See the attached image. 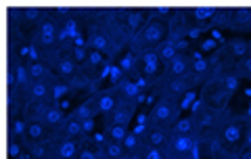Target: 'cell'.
Returning a JSON list of instances; mask_svg holds the SVG:
<instances>
[{
  "mask_svg": "<svg viewBox=\"0 0 251 159\" xmlns=\"http://www.w3.org/2000/svg\"><path fill=\"white\" fill-rule=\"evenodd\" d=\"M234 74L239 78H251V54L247 57H243L241 61H237V65H234Z\"/></svg>",
  "mask_w": 251,
  "mask_h": 159,
  "instance_id": "obj_38",
  "label": "cell"
},
{
  "mask_svg": "<svg viewBox=\"0 0 251 159\" xmlns=\"http://www.w3.org/2000/svg\"><path fill=\"white\" fill-rule=\"evenodd\" d=\"M52 103L50 101H29L25 107H23V113L21 117L25 119V122H42L46 111L50 109Z\"/></svg>",
  "mask_w": 251,
  "mask_h": 159,
  "instance_id": "obj_17",
  "label": "cell"
},
{
  "mask_svg": "<svg viewBox=\"0 0 251 159\" xmlns=\"http://www.w3.org/2000/svg\"><path fill=\"white\" fill-rule=\"evenodd\" d=\"M157 54H159V59H161V65H168V63L178 54L176 42H172V40H166V42H163L159 49H157Z\"/></svg>",
  "mask_w": 251,
  "mask_h": 159,
  "instance_id": "obj_31",
  "label": "cell"
},
{
  "mask_svg": "<svg viewBox=\"0 0 251 159\" xmlns=\"http://www.w3.org/2000/svg\"><path fill=\"white\" fill-rule=\"evenodd\" d=\"M232 159H251V149H249V147H241L239 153L234 155Z\"/></svg>",
  "mask_w": 251,
  "mask_h": 159,
  "instance_id": "obj_42",
  "label": "cell"
},
{
  "mask_svg": "<svg viewBox=\"0 0 251 159\" xmlns=\"http://www.w3.org/2000/svg\"><path fill=\"white\" fill-rule=\"evenodd\" d=\"M143 136H138V134H134V132H130L128 134V138L124 140V147H126V151H128V155L130 153H136V151H140L143 149Z\"/></svg>",
  "mask_w": 251,
  "mask_h": 159,
  "instance_id": "obj_37",
  "label": "cell"
},
{
  "mask_svg": "<svg viewBox=\"0 0 251 159\" xmlns=\"http://www.w3.org/2000/svg\"><path fill=\"white\" fill-rule=\"evenodd\" d=\"M216 6H193L191 9V15H193V19L195 21H211L214 19V15H216Z\"/></svg>",
  "mask_w": 251,
  "mask_h": 159,
  "instance_id": "obj_35",
  "label": "cell"
},
{
  "mask_svg": "<svg viewBox=\"0 0 251 159\" xmlns=\"http://www.w3.org/2000/svg\"><path fill=\"white\" fill-rule=\"evenodd\" d=\"M57 136H65V138H86L84 134V126L82 122H77V119H74L72 115H67V119L63 122V126L57 130Z\"/></svg>",
  "mask_w": 251,
  "mask_h": 159,
  "instance_id": "obj_24",
  "label": "cell"
},
{
  "mask_svg": "<svg viewBox=\"0 0 251 159\" xmlns=\"http://www.w3.org/2000/svg\"><path fill=\"white\" fill-rule=\"evenodd\" d=\"M128 126H115V124H109L105 126V136L109 140H115V142H124L126 138H128Z\"/></svg>",
  "mask_w": 251,
  "mask_h": 159,
  "instance_id": "obj_32",
  "label": "cell"
},
{
  "mask_svg": "<svg viewBox=\"0 0 251 159\" xmlns=\"http://www.w3.org/2000/svg\"><path fill=\"white\" fill-rule=\"evenodd\" d=\"M193 57L188 53H178L168 65H163V76L168 78H180V76H188L193 67Z\"/></svg>",
  "mask_w": 251,
  "mask_h": 159,
  "instance_id": "obj_14",
  "label": "cell"
},
{
  "mask_svg": "<svg viewBox=\"0 0 251 159\" xmlns=\"http://www.w3.org/2000/svg\"><path fill=\"white\" fill-rule=\"evenodd\" d=\"M138 105H140L138 101L122 99L120 105H117L109 115H105V126H109V124H115V126H130V122H132V119H134V115H136Z\"/></svg>",
  "mask_w": 251,
  "mask_h": 159,
  "instance_id": "obj_9",
  "label": "cell"
},
{
  "mask_svg": "<svg viewBox=\"0 0 251 159\" xmlns=\"http://www.w3.org/2000/svg\"><path fill=\"white\" fill-rule=\"evenodd\" d=\"M193 82L188 76H180V78H168L161 76L159 82L155 84V94L159 97H168V99H178L182 101L188 92H193Z\"/></svg>",
  "mask_w": 251,
  "mask_h": 159,
  "instance_id": "obj_7",
  "label": "cell"
},
{
  "mask_svg": "<svg viewBox=\"0 0 251 159\" xmlns=\"http://www.w3.org/2000/svg\"><path fill=\"white\" fill-rule=\"evenodd\" d=\"M149 19H157V21H170V17L174 15V9L168 4H159V6H153V9H149Z\"/></svg>",
  "mask_w": 251,
  "mask_h": 159,
  "instance_id": "obj_34",
  "label": "cell"
},
{
  "mask_svg": "<svg viewBox=\"0 0 251 159\" xmlns=\"http://www.w3.org/2000/svg\"><path fill=\"white\" fill-rule=\"evenodd\" d=\"M249 126H251V119L247 115H232V113L228 115V119L224 122L222 130H220V134H218V138L222 140L224 153H226L224 159H232L239 153Z\"/></svg>",
  "mask_w": 251,
  "mask_h": 159,
  "instance_id": "obj_4",
  "label": "cell"
},
{
  "mask_svg": "<svg viewBox=\"0 0 251 159\" xmlns=\"http://www.w3.org/2000/svg\"><path fill=\"white\" fill-rule=\"evenodd\" d=\"M228 115H230V109L218 111V109H211L207 105H203L201 101L193 103L191 105V117L195 122V136L199 138V142L218 136L224 122L228 119Z\"/></svg>",
  "mask_w": 251,
  "mask_h": 159,
  "instance_id": "obj_2",
  "label": "cell"
},
{
  "mask_svg": "<svg viewBox=\"0 0 251 159\" xmlns=\"http://www.w3.org/2000/svg\"><path fill=\"white\" fill-rule=\"evenodd\" d=\"M100 159H128V151H126L124 142H115L107 138L100 145Z\"/></svg>",
  "mask_w": 251,
  "mask_h": 159,
  "instance_id": "obj_25",
  "label": "cell"
},
{
  "mask_svg": "<svg viewBox=\"0 0 251 159\" xmlns=\"http://www.w3.org/2000/svg\"><path fill=\"white\" fill-rule=\"evenodd\" d=\"M57 138V132L50 130L44 122H27V130H25V136L21 138V145L23 142H52Z\"/></svg>",
  "mask_w": 251,
  "mask_h": 159,
  "instance_id": "obj_13",
  "label": "cell"
},
{
  "mask_svg": "<svg viewBox=\"0 0 251 159\" xmlns=\"http://www.w3.org/2000/svg\"><path fill=\"white\" fill-rule=\"evenodd\" d=\"M230 19H232V9L228 6H222V9H218L214 19L209 21V26L214 29H230Z\"/></svg>",
  "mask_w": 251,
  "mask_h": 159,
  "instance_id": "obj_28",
  "label": "cell"
},
{
  "mask_svg": "<svg viewBox=\"0 0 251 159\" xmlns=\"http://www.w3.org/2000/svg\"><path fill=\"white\" fill-rule=\"evenodd\" d=\"M172 134H176V136H186V134H195V122L191 115L186 117H180L178 122L174 124V128H172Z\"/></svg>",
  "mask_w": 251,
  "mask_h": 159,
  "instance_id": "obj_33",
  "label": "cell"
},
{
  "mask_svg": "<svg viewBox=\"0 0 251 159\" xmlns=\"http://www.w3.org/2000/svg\"><path fill=\"white\" fill-rule=\"evenodd\" d=\"M25 67H27V74L31 78V82H40V80H57L54 71L46 65L42 61H34V59H27L25 61Z\"/></svg>",
  "mask_w": 251,
  "mask_h": 159,
  "instance_id": "obj_20",
  "label": "cell"
},
{
  "mask_svg": "<svg viewBox=\"0 0 251 159\" xmlns=\"http://www.w3.org/2000/svg\"><path fill=\"white\" fill-rule=\"evenodd\" d=\"M220 49V46H216V40H203V44H201V51H209V53H216Z\"/></svg>",
  "mask_w": 251,
  "mask_h": 159,
  "instance_id": "obj_40",
  "label": "cell"
},
{
  "mask_svg": "<svg viewBox=\"0 0 251 159\" xmlns=\"http://www.w3.org/2000/svg\"><path fill=\"white\" fill-rule=\"evenodd\" d=\"M99 113H100V111H99V105H97V101H94V97L90 94V97H88V99H84V101H82L80 105H77L69 115H72L74 119H77V122H86V119H94Z\"/></svg>",
  "mask_w": 251,
  "mask_h": 159,
  "instance_id": "obj_18",
  "label": "cell"
},
{
  "mask_svg": "<svg viewBox=\"0 0 251 159\" xmlns=\"http://www.w3.org/2000/svg\"><path fill=\"white\" fill-rule=\"evenodd\" d=\"M172 132L170 130H161V128H151L149 126L147 132L143 134V142L147 147H153V149H163L170 142Z\"/></svg>",
  "mask_w": 251,
  "mask_h": 159,
  "instance_id": "obj_19",
  "label": "cell"
},
{
  "mask_svg": "<svg viewBox=\"0 0 251 159\" xmlns=\"http://www.w3.org/2000/svg\"><path fill=\"white\" fill-rule=\"evenodd\" d=\"M52 71H54V76H57L61 82H69V80H72V78L77 74V71H80V67H77L75 61L65 53V54H63V57L59 59L57 67H54Z\"/></svg>",
  "mask_w": 251,
  "mask_h": 159,
  "instance_id": "obj_23",
  "label": "cell"
},
{
  "mask_svg": "<svg viewBox=\"0 0 251 159\" xmlns=\"http://www.w3.org/2000/svg\"><path fill=\"white\" fill-rule=\"evenodd\" d=\"M82 149L80 138H65L57 136L50 145V159H75Z\"/></svg>",
  "mask_w": 251,
  "mask_h": 159,
  "instance_id": "obj_10",
  "label": "cell"
},
{
  "mask_svg": "<svg viewBox=\"0 0 251 159\" xmlns=\"http://www.w3.org/2000/svg\"><path fill=\"white\" fill-rule=\"evenodd\" d=\"M92 97H94V101H97L100 115H109L122 101V94H120V90H117V86H113V84L109 86V88L94 90Z\"/></svg>",
  "mask_w": 251,
  "mask_h": 159,
  "instance_id": "obj_12",
  "label": "cell"
},
{
  "mask_svg": "<svg viewBox=\"0 0 251 159\" xmlns=\"http://www.w3.org/2000/svg\"><path fill=\"white\" fill-rule=\"evenodd\" d=\"M243 147H249L251 149V126H249V130L245 134V140H243Z\"/></svg>",
  "mask_w": 251,
  "mask_h": 159,
  "instance_id": "obj_45",
  "label": "cell"
},
{
  "mask_svg": "<svg viewBox=\"0 0 251 159\" xmlns=\"http://www.w3.org/2000/svg\"><path fill=\"white\" fill-rule=\"evenodd\" d=\"M176 46H178V53H186V49H188V40H180V42H176Z\"/></svg>",
  "mask_w": 251,
  "mask_h": 159,
  "instance_id": "obj_44",
  "label": "cell"
},
{
  "mask_svg": "<svg viewBox=\"0 0 251 159\" xmlns=\"http://www.w3.org/2000/svg\"><path fill=\"white\" fill-rule=\"evenodd\" d=\"M166 40H168V23L157 21V19H149L145 23V27L132 38L128 51L132 54H136V57H140L143 53L157 51Z\"/></svg>",
  "mask_w": 251,
  "mask_h": 159,
  "instance_id": "obj_3",
  "label": "cell"
},
{
  "mask_svg": "<svg viewBox=\"0 0 251 159\" xmlns=\"http://www.w3.org/2000/svg\"><path fill=\"white\" fill-rule=\"evenodd\" d=\"M230 29L232 31H251V6H237V9H232Z\"/></svg>",
  "mask_w": 251,
  "mask_h": 159,
  "instance_id": "obj_21",
  "label": "cell"
},
{
  "mask_svg": "<svg viewBox=\"0 0 251 159\" xmlns=\"http://www.w3.org/2000/svg\"><path fill=\"white\" fill-rule=\"evenodd\" d=\"M65 119H67V115H65V111H63V107L59 105V103H52L50 109L46 111V115H44L42 122H44L46 126H49L50 130L57 132V130L61 128V126H63V122H65Z\"/></svg>",
  "mask_w": 251,
  "mask_h": 159,
  "instance_id": "obj_26",
  "label": "cell"
},
{
  "mask_svg": "<svg viewBox=\"0 0 251 159\" xmlns=\"http://www.w3.org/2000/svg\"><path fill=\"white\" fill-rule=\"evenodd\" d=\"M209 67H211L209 59H203L201 54H195L191 74H188V78H191V82H193V88H199V86H203L209 80Z\"/></svg>",
  "mask_w": 251,
  "mask_h": 159,
  "instance_id": "obj_15",
  "label": "cell"
},
{
  "mask_svg": "<svg viewBox=\"0 0 251 159\" xmlns=\"http://www.w3.org/2000/svg\"><path fill=\"white\" fill-rule=\"evenodd\" d=\"M52 142H23V149L31 155V159H50Z\"/></svg>",
  "mask_w": 251,
  "mask_h": 159,
  "instance_id": "obj_27",
  "label": "cell"
},
{
  "mask_svg": "<svg viewBox=\"0 0 251 159\" xmlns=\"http://www.w3.org/2000/svg\"><path fill=\"white\" fill-rule=\"evenodd\" d=\"M145 159H166V153H163V149H153L145 145Z\"/></svg>",
  "mask_w": 251,
  "mask_h": 159,
  "instance_id": "obj_39",
  "label": "cell"
},
{
  "mask_svg": "<svg viewBox=\"0 0 251 159\" xmlns=\"http://www.w3.org/2000/svg\"><path fill=\"white\" fill-rule=\"evenodd\" d=\"M182 117V103L178 99H168V97H159L151 111L147 115V124L151 128H161V130H170L174 128V124Z\"/></svg>",
  "mask_w": 251,
  "mask_h": 159,
  "instance_id": "obj_5",
  "label": "cell"
},
{
  "mask_svg": "<svg viewBox=\"0 0 251 159\" xmlns=\"http://www.w3.org/2000/svg\"><path fill=\"white\" fill-rule=\"evenodd\" d=\"M6 19H9L11 29H21L23 27V9H19V6H9V9H6Z\"/></svg>",
  "mask_w": 251,
  "mask_h": 159,
  "instance_id": "obj_36",
  "label": "cell"
},
{
  "mask_svg": "<svg viewBox=\"0 0 251 159\" xmlns=\"http://www.w3.org/2000/svg\"><path fill=\"white\" fill-rule=\"evenodd\" d=\"M69 94H74L72 86L67 82H61V80H54V84L50 88V103H61L65 97H69Z\"/></svg>",
  "mask_w": 251,
  "mask_h": 159,
  "instance_id": "obj_30",
  "label": "cell"
},
{
  "mask_svg": "<svg viewBox=\"0 0 251 159\" xmlns=\"http://www.w3.org/2000/svg\"><path fill=\"white\" fill-rule=\"evenodd\" d=\"M69 86H72L74 92H84V90H92V76L86 74V71H77V74L67 82Z\"/></svg>",
  "mask_w": 251,
  "mask_h": 159,
  "instance_id": "obj_29",
  "label": "cell"
},
{
  "mask_svg": "<svg viewBox=\"0 0 251 159\" xmlns=\"http://www.w3.org/2000/svg\"><path fill=\"white\" fill-rule=\"evenodd\" d=\"M82 126L86 136H94V119H86V122H82Z\"/></svg>",
  "mask_w": 251,
  "mask_h": 159,
  "instance_id": "obj_41",
  "label": "cell"
},
{
  "mask_svg": "<svg viewBox=\"0 0 251 159\" xmlns=\"http://www.w3.org/2000/svg\"><path fill=\"white\" fill-rule=\"evenodd\" d=\"M149 21V15H147V11H136V9H126V13H124V23L128 26V29H130V34H132V38H134L140 29L145 27V23Z\"/></svg>",
  "mask_w": 251,
  "mask_h": 159,
  "instance_id": "obj_22",
  "label": "cell"
},
{
  "mask_svg": "<svg viewBox=\"0 0 251 159\" xmlns=\"http://www.w3.org/2000/svg\"><path fill=\"white\" fill-rule=\"evenodd\" d=\"M163 153H166V159H197L199 138L195 134H186V136L172 134L170 142L163 147Z\"/></svg>",
  "mask_w": 251,
  "mask_h": 159,
  "instance_id": "obj_6",
  "label": "cell"
},
{
  "mask_svg": "<svg viewBox=\"0 0 251 159\" xmlns=\"http://www.w3.org/2000/svg\"><path fill=\"white\" fill-rule=\"evenodd\" d=\"M86 46H88L90 51H94V53L107 54L109 59L115 57L113 44H111V40H109V36L105 34V29H103V26H100V21L88 23V27H86Z\"/></svg>",
  "mask_w": 251,
  "mask_h": 159,
  "instance_id": "obj_8",
  "label": "cell"
},
{
  "mask_svg": "<svg viewBox=\"0 0 251 159\" xmlns=\"http://www.w3.org/2000/svg\"><path fill=\"white\" fill-rule=\"evenodd\" d=\"M59 80V78H57ZM54 80H40V82H31L25 90V101H50V88ZM25 103V105H27Z\"/></svg>",
  "mask_w": 251,
  "mask_h": 159,
  "instance_id": "obj_16",
  "label": "cell"
},
{
  "mask_svg": "<svg viewBox=\"0 0 251 159\" xmlns=\"http://www.w3.org/2000/svg\"><path fill=\"white\" fill-rule=\"evenodd\" d=\"M188 31H191V23H188V15L182 9H176L174 15L168 21V40L172 42H180L186 40Z\"/></svg>",
  "mask_w": 251,
  "mask_h": 159,
  "instance_id": "obj_11",
  "label": "cell"
},
{
  "mask_svg": "<svg viewBox=\"0 0 251 159\" xmlns=\"http://www.w3.org/2000/svg\"><path fill=\"white\" fill-rule=\"evenodd\" d=\"M239 80L241 78L234 74V69L226 71V74L220 76V78L207 80L199 90V101L203 103V105H207L211 109H218V111L228 109V103L232 99V94L239 88Z\"/></svg>",
  "mask_w": 251,
  "mask_h": 159,
  "instance_id": "obj_1",
  "label": "cell"
},
{
  "mask_svg": "<svg viewBox=\"0 0 251 159\" xmlns=\"http://www.w3.org/2000/svg\"><path fill=\"white\" fill-rule=\"evenodd\" d=\"M128 159H145V145H143L140 151H136V153H130Z\"/></svg>",
  "mask_w": 251,
  "mask_h": 159,
  "instance_id": "obj_43",
  "label": "cell"
}]
</instances>
